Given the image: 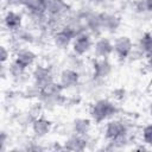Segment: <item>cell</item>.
I'll return each instance as SVG.
<instances>
[{
	"mask_svg": "<svg viewBox=\"0 0 152 152\" xmlns=\"http://www.w3.org/2000/svg\"><path fill=\"white\" fill-rule=\"evenodd\" d=\"M113 46H114V53L121 61L128 58L131 56L132 51H133V42L127 36H120V37H118L114 40Z\"/></svg>",
	"mask_w": 152,
	"mask_h": 152,
	"instance_id": "cell-6",
	"label": "cell"
},
{
	"mask_svg": "<svg viewBox=\"0 0 152 152\" xmlns=\"http://www.w3.org/2000/svg\"><path fill=\"white\" fill-rule=\"evenodd\" d=\"M139 51L147 56L152 52V33L145 32L139 40Z\"/></svg>",
	"mask_w": 152,
	"mask_h": 152,
	"instance_id": "cell-16",
	"label": "cell"
},
{
	"mask_svg": "<svg viewBox=\"0 0 152 152\" xmlns=\"http://www.w3.org/2000/svg\"><path fill=\"white\" fill-rule=\"evenodd\" d=\"M133 8H134V11L138 12V13L146 12L145 0H135V1H134V5H133Z\"/></svg>",
	"mask_w": 152,
	"mask_h": 152,
	"instance_id": "cell-19",
	"label": "cell"
},
{
	"mask_svg": "<svg viewBox=\"0 0 152 152\" xmlns=\"http://www.w3.org/2000/svg\"><path fill=\"white\" fill-rule=\"evenodd\" d=\"M112 69L108 58H96L93 63V78L95 81H103L110 75Z\"/></svg>",
	"mask_w": 152,
	"mask_h": 152,
	"instance_id": "cell-7",
	"label": "cell"
},
{
	"mask_svg": "<svg viewBox=\"0 0 152 152\" xmlns=\"http://www.w3.org/2000/svg\"><path fill=\"white\" fill-rule=\"evenodd\" d=\"M112 1H115V0H112Z\"/></svg>",
	"mask_w": 152,
	"mask_h": 152,
	"instance_id": "cell-25",
	"label": "cell"
},
{
	"mask_svg": "<svg viewBox=\"0 0 152 152\" xmlns=\"http://www.w3.org/2000/svg\"><path fill=\"white\" fill-rule=\"evenodd\" d=\"M6 141H7V134L5 131L1 132V139H0V142H1V150L5 151V145H6Z\"/></svg>",
	"mask_w": 152,
	"mask_h": 152,
	"instance_id": "cell-21",
	"label": "cell"
},
{
	"mask_svg": "<svg viewBox=\"0 0 152 152\" xmlns=\"http://www.w3.org/2000/svg\"><path fill=\"white\" fill-rule=\"evenodd\" d=\"M120 26V18L109 14V13H101V28L102 31L107 32H115Z\"/></svg>",
	"mask_w": 152,
	"mask_h": 152,
	"instance_id": "cell-13",
	"label": "cell"
},
{
	"mask_svg": "<svg viewBox=\"0 0 152 152\" xmlns=\"http://www.w3.org/2000/svg\"><path fill=\"white\" fill-rule=\"evenodd\" d=\"M93 48H94V53H95L96 58H108L112 53H114L113 43L106 37L99 38L94 43Z\"/></svg>",
	"mask_w": 152,
	"mask_h": 152,
	"instance_id": "cell-9",
	"label": "cell"
},
{
	"mask_svg": "<svg viewBox=\"0 0 152 152\" xmlns=\"http://www.w3.org/2000/svg\"><path fill=\"white\" fill-rule=\"evenodd\" d=\"M80 82V72L74 68H66L59 74V83L64 89L72 88Z\"/></svg>",
	"mask_w": 152,
	"mask_h": 152,
	"instance_id": "cell-10",
	"label": "cell"
},
{
	"mask_svg": "<svg viewBox=\"0 0 152 152\" xmlns=\"http://www.w3.org/2000/svg\"><path fill=\"white\" fill-rule=\"evenodd\" d=\"M146 57H147V65L152 69V52H151L150 55H147Z\"/></svg>",
	"mask_w": 152,
	"mask_h": 152,
	"instance_id": "cell-23",
	"label": "cell"
},
{
	"mask_svg": "<svg viewBox=\"0 0 152 152\" xmlns=\"http://www.w3.org/2000/svg\"><path fill=\"white\" fill-rule=\"evenodd\" d=\"M148 110H150V115L152 116V101H151V103H150V109H148Z\"/></svg>",
	"mask_w": 152,
	"mask_h": 152,
	"instance_id": "cell-24",
	"label": "cell"
},
{
	"mask_svg": "<svg viewBox=\"0 0 152 152\" xmlns=\"http://www.w3.org/2000/svg\"><path fill=\"white\" fill-rule=\"evenodd\" d=\"M87 147V139L86 137L74 134L68 140H65L63 148L69 151H83Z\"/></svg>",
	"mask_w": 152,
	"mask_h": 152,
	"instance_id": "cell-14",
	"label": "cell"
},
{
	"mask_svg": "<svg viewBox=\"0 0 152 152\" xmlns=\"http://www.w3.org/2000/svg\"><path fill=\"white\" fill-rule=\"evenodd\" d=\"M32 78H33V82H34L33 84H36L39 89L55 81L51 69L46 65H40V64H38L33 68Z\"/></svg>",
	"mask_w": 152,
	"mask_h": 152,
	"instance_id": "cell-4",
	"label": "cell"
},
{
	"mask_svg": "<svg viewBox=\"0 0 152 152\" xmlns=\"http://www.w3.org/2000/svg\"><path fill=\"white\" fill-rule=\"evenodd\" d=\"M19 66L28 70L36 62V53L26 48H20L15 51L14 59H13Z\"/></svg>",
	"mask_w": 152,
	"mask_h": 152,
	"instance_id": "cell-8",
	"label": "cell"
},
{
	"mask_svg": "<svg viewBox=\"0 0 152 152\" xmlns=\"http://www.w3.org/2000/svg\"><path fill=\"white\" fill-rule=\"evenodd\" d=\"M8 6L14 7V6H23V0H4Z\"/></svg>",
	"mask_w": 152,
	"mask_h": 152,
	"instance_id": "cell-20",
	"label": "cell"
},
{
	"mask_svg": "<svg viewBox=\"0 0 152 152\" xmlns=\"http://www.w3.org/2000/svg\"><path fill=\"white\" fill-rule=\"evenodd\" d=\"M126 133H128V127L121 120L112 119L104 126V137L108 141H112Z\"/></svg>",
	"mask_w": 152,
	"mask_h": 152,
	"instance_id": "cell-5",
	"label": "cell"
},
{
	"mask_svg": "<svg viewBox=\"0 0 152 152\" xmlns=\"http://www.w3.org/2000/svg\"><path fill=\"white\" fill-rule=\"evenodd\" d=\"M10 55H11L10 48H7V46H5V45H1V48H0V59H1V64H6L7 61H10Z\"/></svg>",
	"mask_w": 152,
	"mask_h": 152,
	"instance_id": "cell-18",
	"label": "cell"
},
{
	"mask_svg": "<svg viewBox=\"0 0 152 152\" xmlns=\"http://www.w3.org/2000/svg\"><path fill=\"white\" fill-rule=\"evenodd\" d=\"M71 46H72V51H74L75 55H77V56L86 55L93 46L91 34L87 31L81 32L80 34H77L74 38V40L71 43Z\"/></svg>",
	"mask_w": 152,
	"mask_h": 152,
	"instance_id": "cell-3",
	"label": "cell"
},
{
	"mask_svg": "<svg viewBox=\"0 0 152 152\" xmlns=\"http://www.w3.org/2000/svg\"><path fill=\"white\" fill-rule=\"evenodd\" d=\"M115 114H118L116 104L107 99L97 100L90 108V116L96 124H101L106 120H109Z\"/></svg>",
	"mask_w": 152,
	"mask_h": 152,
	"instance_id": "cell-1",
	"label": "cell"
},
{
	"mask_svg": "<svg viewBox=\"0 0 152 152\" xmlns=\"http://www.w3.org/2000/svg\"><path fill=\"white\" fill-rule=\"evenodd\" d=\"M70 12L71 6L65 0H46V14L49 17L66 19Z\"/></svg>",
	"mask_w": 152,
	"mask_h": 152,
	"instance_id": "cell-2",
	"label": "cell"
},
{
	"mask_svg": "<svg viewBox=\"0 0 152 152\" xmlns=\"http://www.w3.org/2000/svg\"><path fill=\"white\" fill-rule=\"evenodd\" d=\"M141 138H142L144 144H146V145H148V146H152V124L146 125V126L142 128Z\"/></svg>",
	"mask_w": 152,
	"mask_h": 152,
	"instance_id": "cell-17",
	"label": "cell"
},
{
	"mask_svg": "<svg viewBox=\"0 0 152 152\" xmlns=\"http://www.w3.org/2000/svg\"><path fill=\"white\" fill-rule=\"evenodd\" d=\"M90 127H91V122H90L89 119L78 118V119L74 120V122H72V131H74V134H77V135L86 137V135L89 133Z\"/></svg>",
	"mask_w": 152,
	"mask_h": 152,
	"instance_id": "cell-15",
	"label": "cell"
},
{
	"mask_svg": "<svg viewBox=\"0 0 152 152\" xmlns=\"http://www.w3.org/2000/svg\"><path fill=\"white\" fill-rule=\"evenodd\" d=\"M145 5H146V11L152 12V0H145Z\"/></svg>",
	"mask_w": 152,
	"mask_h": 152,
	"instance_id": "cell-22",
	"label": "cell"
},
{
	"mask_svg": "<svg viewBox=\"0 0 152 152\" xmlns=\"http://www.w3.org/2000/svg\"><path fill=\"white\" fill-rule=\"evenodd\" d=\"M31 126H32V131H33L34 135L37 138H43V137H45V135L49 134V132L51 131L52 124H51V121L49 119L39 115V116H37L32 121Z\"/></svg>",
	"mask_w": 152,
	"mask_h": 152,
	"instance_id": "cell-12",
	"label": "cell"
},
{
	"mask_svg": "<svg viewBox=\"0 0 152 152\" xmlns=\"http://www.w3.org/2000/svg\"><path fill=\"white\" fill-rule=\"evenodd\" d=\"M4 25L12 33L23 26V15L13 10H8L4 15Z\"/></svg>",
	"mask_w": 152,
	"mask_h": 152,
	"instance_id": "cell-11",
	"label": "cell"
}]
</instances>
